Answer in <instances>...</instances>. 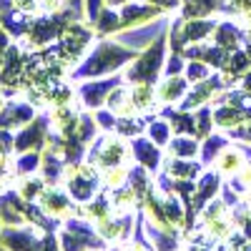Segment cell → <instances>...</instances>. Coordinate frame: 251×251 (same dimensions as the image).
I'll list each match as a JSON object with an SVG mask.
<instances>
[{
	"instance_id": "cell-1",
	"label": "cell",
	"mask_w": 251,
	"mask_h": 251,
	"mask_svg": "<svg viewBox=\"0 0 251 251\" xmlns=\"http://www.w3.org/2000/svg\"><path fill=\"white\" fill-rule=\"evenodd\" d=\"M131 53L128 50H121L118 46H111V43H103L96 55L86 63V68H83L80 73H103V71H108V68H116L121 66V63L128 58Z\"/></svg>"
},
{
	"instance_id": "cell-2",
	"label": "cell",
	"mask_w": 251,
	"mask_h": 251,
	"mask_svg": "<svg viewBox=\"0 0 251 251\" xmlns=\"http://www.w3.org/2000/svg\"><path fill=\"white\" fill-rule=\"evenodd\" d=\"M158 13H161V5H153V3H126L123 13H121V28L136 25V23H149Z\"/></svg>"
},
{
	"instance_id": "cell-3",
	"label": "cell",
	"mask_w": 251,
	"mask_h": 251,
	"mask_svg": "<svg viewBox=\"0 0 251 251\" xmlns=\"http://www.w3.org/2000/svg\"><path fill=\"white\" fill-rule=\"evenodd\" d=\"M123 153H126L123 143L108 138V141L100 143V149H98V153H96V163H98V166H118L121 158H123Z\"/></svg>"
},
{
	"instance_id": "cell-4",
	"label": "cell",
	"mask_w": 251,
	"mask_h": 251,
	"mask_svg": "<svg viewBox=\"0 0 251 251\" xmlns=\"http://www.w3.org/2000/svg\"><path fill=\"white\" fill-rule=\"evenodd\" d=\"M211 28H214V20L211 23H208V20H188V23L181 25V35L176 40V46L186 43V40H201Z\"/></svg>"
},
{
	"instance_id": "cell-5",
	"label": "cell",
	"mask_w": 251,
	"mask_h": 251,
	"mask_svg": "<svg viewBox=\"0 0 251 251\" xmlns=\"http://www.w3.org/2000/svg\"><path fill=\"white\" fill-rule=\"evenodd\" d=\"M219 5V0H183V15L186 18H199L211 13Z\"/></svg>"
},
{
	"instance_id": "cell-6",
	"label": "cell",
	"mask_w": 251,
	"mask_h": 251,
	"mask_svg": "<svg viewBox=\"0 0 251 251\" xmlns=\"http://www.w3.org/2000/svg\"><path fill=\"white\" fill-rule=\"evenodd\" d=\"M116 86V80H106V83H91V86L83 88V98H86L88 106H98V103L103 100V93H106L108 88Z\"/></svg>"
},
{
	"instance_id": "cell-7",
	"label": "cell",
	"mask_w": 251,
	"mask_h": 251,
	"mask_svg": "<svg viewBox=\"0 0 251 251\" xmlns=\"http://www.w3.org/2000/svg\"><path fill=\"white\" fill-rule=\"evenodd\" d=\"M186 91V83L181 78H171V80H163L158 86V100H174Z\"/></svg>"
},
{
	"instance_id": "cell-8",
	"label": "cell",
	"mask_w": 251,
	"mask_h": 251,
	"mask_svg": "<svg viewBox=\"0 0 251 251\" xmlns=\"http://www.w3.org/2000/svg\"><path fill=\"white\" fill-rule=\"evenodd\" d=\"M43 206L48 208L50 214L63 216V214L68 211V199H66V196H60V194H55V191H50V194L43 196Z\"/></svg>"
},
{
	"instance_id": "cell-9",
	"label": "cell",
	"mask_w": 251,
	"mask_h": 251,
	"mask_svg": "<svg viewBox=\"0 0 251 251\" xmlns=\"http://www.w3.org/2000/svg\"><path fill=\"white\" fill-rule=\"evenodd\" d=\"M133 149H136V156H138V161L143 163V166H156V161H158V153H156V149H151V143H146V141H136L133 143Z\"/></svg>"
},
{
	"instance_id": "cell-10",
	"label": "cell",
	"mask_w": 251,
	"mask_h": 251,
	"mask_svg": "<svg viewBox=\"0 0 251 251\" xmlns=\"http://www.w3.org/2000/svg\"><path fill=\"white\" fill-rule=\"evenodd\" d=\"M43 128H46V126H43V121H38V123L33 126V128H30V131H25L23 136H20V143H18V149H20V151H23V149H30V146H35V143H40L38 138H40V136H43Z\"/></svg>"
},
{
	"instance_id": "cell-11",
	"label": "cell",
	"mask_w": 251,
	"mask_h": 251,
	"mask_svg": "<svg viewBox=\"0 0 251 251\" xmlns=\"http://www.w3.org/2000/svg\"><path fill=\"white\" fill-rule=\"evenodd\" d=\"M96 25H98L100 33H108V30L121 28V18H118L113 10H103V13L98 15V20H96Z\"/></svg>"
},
{
	"instance_id": "cell-12",
	"label": "cell",
	"mask_w": 251,
	"mask_h": 251,
	"mask_svg": "<svg viewBox=\"0 0 251 251\" xmlns=\"http://www.w3.org/2000/svg\"><path fill=\"white\" fill-rule=\"evenodd\" d=\"M128 98H131V96L126 93V91H118V93H113V96L108 98V103H111V108L118 111V113H131V111H133V103H131Z\"/></svg>"
},
{
	"instance_id": "cell-13",
	"label": "cell",
	"mask_w": 251,
	"mask_h": 251,
	"mask_svg": "<svg viewBox=\"0 0 251 251\" xmlns=\"http://www.w3.org/2000/svg\"><path fill=\"white\" fill-rule=\"evenodd\" d=\"M239 166H241V161H239V153H234V151L231 153H224L221 161H219V169L226 171V174L228 171H239Z\"/></svg>"
},
{
	"instance_id": "cell-14",
	"label": "cell",
	"mask_w": 251,
	"mask_h": 251,
	"mask_svg": "<svg viewBox=\"0 0 251 251\" xmlns=\"http://www.w3.org/2000/svg\"><path fill=\"white\" fill-rule=\"evenodd\" d=\"M171 174H174V176H178V178H183V176L191 178V176L196 174V166H181V163H171Z\"/></svg>"
},
{
	"instance_id": "cell-15",
	"label": "cell",
	"mask_w": 251,
	"mask_h": 251,
	"mask_svg": "<svg viewBox=\"0 0 251 251\" xmlns=\"http://www.w3.org/2000/svg\"><path fill=\"white\" fill-rule=\"evenodd\" d=\"M176 153H183V156L196 153V143H194V141H186V138H178V143H176Z\"/></svg>"
},
{
	"instance_id": "cell-16",
	"label": "cell",
	"mask_w": 251,
	"mask_h": 251,
	"mask_svg": "<svg viewBox=\"0 0 251 251\" xmlns=\"http://www.w3.org/2000/svg\"><path fill=\"white\" fill-rule=\"evenodd\" d=\"M151 133H153V138L158 143H163L166 141V133H169V126H166V123H153L151 126Z\"/></svg>"
},
{
	"instance_id": "cell-17",
	"label": "cell",
	"mask_w": 251,
	"mask_h": 251,
	"mask_svg": "<svg viewBox=\"0 0 251 251\" xmlns=\"http://www.w3.org/2000/svg\"><path fill=\"white\" fill-rule=\"evenodd\" d=\"M13 5L20 10V13H33L38 8V0H13Z\"/></svg>"
},
{
	"instance_id": "cell-18",
	"label": "cell",
	"mask_w": 251,
	"mask_h": 251,
	"mask_svg": "<svg viewBox=\"0 0 251 251\" xmlns=\"http://www.w3.org/2000/svg\"><path fill=\"white\" fill-rule=\"evenodd\" d=\"M86 8H88V15H91V20L96 23V20H98V15H100V0H86Z\"/></svg>"
},
{
	"instance_id": "cell-19",
	"label": "cell",
	"mask_w": 251,
	"mask_h": 251,
	"mask_svg": "<svg viewBox=\"0 0 251 251\" xmlns=\"http://www.w3.org/2000/svg\"><path fill=\"white\" fill-rule=\"evenodd\" d=\"M188 75H191V78H203L206 75V68L203 66H191V68H188Z\"/></svg>"
},
{
	"instance_id": "cell-20",
	"label": "cell",
	"mask_w": 251,
	"mask_h": 251,
	"mask_svg": "<svg viewBox=\"0 0 251 251\" xmlns=\"http://www.w3.org/2000/svg\"><path fill=\"white\" fill-rule=\"evenodd\" d=\"M149 3L161 5V8H176V5H178V0H149Z\"/></svg>"
},
{
	"instance_id": "cell-21",
	"label": "cell",
	"mask_w": 251,
	"mask_h": 251,
	"mask_svg": "<svg viewBox=\"0 0 251 251\" xmlns=\"http://www.w3.org/2000/svg\"><path fill=\"white\" fill-rule=\"evenodd\" d=\"M10 5H13V0H0V13L10 10Z\"/></svg>"
},
{
	"instance_id": "cell-22",
	"label": "cell",
	"mask_w": 251,
	"mask_h": 251,
	"mask_svg": "<svg viewBox=\"0 0 251 251\" xmlns=\"http://www.w3.org/2000/svg\"><path fill=\"white\" fill-rule=\"evenodd\" d=\"M106 3H108V5H126L128 0H106Z\"/></svg>"
},
{
	"instance_id": "cell-23",
	"label": "cell",
	"mask_w": 251,
	"mask_h": 251,
	"mask_svg": "<svg viewBox=\"0 0 251 251\" xmlns=\"http://www.w3.org/2000/svg\"><path fill=\"white\" fill-rule=\"evenodd\" d=\"M3 103H5V100H3V96H0V108H3Z\"/></svg>"
}]
</instances>
